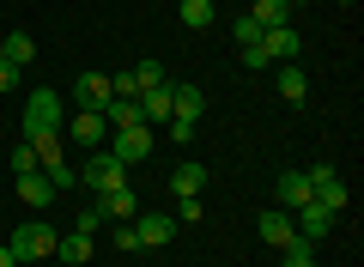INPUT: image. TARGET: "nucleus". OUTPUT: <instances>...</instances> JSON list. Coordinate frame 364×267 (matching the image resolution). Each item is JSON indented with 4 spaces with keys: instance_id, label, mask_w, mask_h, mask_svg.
Returning <instances> with one entry per match:
<instances>
[{
    "instance_id": "1",
    "label": "nucleus",
    "mask_w": 364,
    "mask_h": 267,
    "mask_svg": "<svg viewBox=\"0 0 364 267\" xmlns=\"http://www.w3.org/2000/svg\"><path fill=\"white\" fill-rule=\"evenodd\" d=\"M79 189H97V194L128 189V164H122V158H109V146H97V152L85 158V170H79Z\"/></svg>"
},
{
    "instance_id": "2",
    "label": "nucleus",
    "mask_w": 364,
    "mask_h": 267,
    "mask_svg": "<svg viewBox=\"0 0 364 267\" xmlns=\"http://www.w3.org/2000/svg\"><path fill=\"white\" fill-rule=\"evenodd\" d=\"M55 243H61V231H55L49 219H31V225L13 231V255L18 261H43V255H55Z\"/></svg>"
},
{
    "instance_id": "3",
    "label": "nucleus",
    "mask_w": 364,
    "mask_h": 267,
    "mask_svg": "<svg viewBox=\"0 0 364 267\" xmlns=\"http://www.w3.org/2000/svg\"><path fill=\"white\" fill-rule=\"evenodd\" d=\"M152 127H146V122H134V127H109V158H122V164H140V158H152Z\"/></svg>"
},
{
    "instance_id": "4",
    "label": "nucleus",
    "mask_w": 364,
    "mask_h": 267,
    "mask_svg": "<svg viewBox=\"0 0 364 267\" xmlns=\"http://www.w3.org/2000/svg\"><path fill=\"white\" fill-rule=\"evenodd\" d=\"M304 177H310V194L328 206V213H346V182L334 177V164H310Z\"/></svg>"
},
{
    "instance_id": "5",
    "label": "nucleus",
    "mask_w": 364,
    "mask_h": 267,
    "mask_svg": "<svg viewBox=\"0 0 364 267\" xmlns=\"http://www.w3.org/2000/svg\"><path fill=\"white\" fill-rule=\"evenodd\" d=\"M334 219H340V213H328L322 201H304L298 213H291V225H298V237H304V243H322L328 231H334Z\"/></svg>"
},
{
    "instance_id": "6",
    "label": "nucleus",
    "mask_w": 364,
    "mask_h": 267,
    "mask_svg": "<svg viewBox=\"0 0 364 267\" xmlns=\"http://www.w3.org/2000/svg\"><path fill=\"white\" fill-rule=\"evenodd\" d=\"M109 98H116V91H109V73H79L73 79V103H79V110H97V115H104Z\"/></svg>"
},
{
    "instance_id": "7",
    "label": "nucleus",
    "mask_w": 364,
    "mask_h": 267,
    "mask_svg": "<svg viewBox=\"0 0 364 267\" xmlns=\"http://www.w3.org/2000/svg\"><path fill=\"white\" fill-rule=\"evenodd\" d=\"M304 201H316V194H310V177H304V170H286L279 189H273V206H279V213H298Z\"/></svg>"
},
{
    "instance_id": "8",
    "label": "nucleus",
    "mask_w": 364,
    "mask_h": 267,
    "mask_svg": "<svg viewBox=\"0 0 364 267\" xmlns=\"http://www.w3.org/2000/svg\"><path fill=\"white\" fill-rule=\"evenodd\" d=\"M134 231H140V249H164V243L176 237V219H170V213H140Z\"/></svg>"
},
{
    "instance_id": "9",
    "label": "nucleus",
    "mask_w": 364,
    "mask_h": 267,
    "mask_svg": "<svg viewBox=\"0 0 364 267\" xmlns=\"http://www.w3.org/2000/svg\"><path fill=\"white\" fill-rule=\"evenodd\" d=\"M55 194H61V189H55V182L43 177V170H25V177H18V201H25L31 213H43V206H55Z\"/></svg>"
},
{
    "instance_id": "10",
    "label": "nucleus",
    "mask_w": 364,
    "mask_h": 267,
    "mask_svg": "<svg viewBox=\"0 0 364 267\" xmlns=\"http://www.w3.org/2000/svg\"><path fill=\"white\" fill-rule=\"evenodd\" d=\"M255 231H261V243H273V249H286V243L298 237V225H291V213H279V206H267V213L255 219Z\"/></svg>"
},
{
    "instance_id": "11",
    "label": "nucleus",
    "mask_w": 364,
    "mask_h": 267,
    "mask_svg": "<svg viewBox=\"0 0 364 267\" xmlns=\"http://www.w3.org/2000/svg\"><path fill=\"white\" fill-rule=\"evenodd\" d=\"M97 206H104L109 225H134V219H140V201H134V189H109V194H97Z\"/></svg>"
},
{
    "instance_id": "12",
    "label": "nucleus",
    "mask_w": 364,
    "mask_h": 267,
    "mask_svg": "<svg viewBox=\"0 0 364 267\" xmlns=\"http://www.w3.org/2000/svg\"><path fill=\"white\" fill-rule=\"evenodd\" d=\"M200 110H207V91L200 85H170V115L176 122H200Z\"/></svg>"
},
{
    "instance_id": "13",
    "label": "nucleus",
    "mask_w": 364,
    "mask_h": 267,
    "mask_svg": "<svg viewBox=\"0 0 364 267\" xmlns=\"http://www.w3.org/2000/svg\"><path fill=\"white\" fill-rule=\"evenodd\" d=\"M261 43H267V55H273V61H298V55H304V31H298V25H279V31H267Z\"/></svg>"
},
{
    "instance_id": "14",
    "label": "nucleus",
    "mask_w": 364,
    "mask_h": 267,
    "mask_svg": "<svg viewBox=\"0 0 364 267\" xmlns=\"http://www.w3.org/2000/svg\"><path fill=\"white\" fill-rule=\"evenodd\" d=\"M200 189H207V170H200L195 158H188V164H176V170H170V194H176V201H195Z\"/></svg>"
},
{
    "instance_id": "15",
    "label": "nucleus",
    "mask_w": 364,
    "mask_h": 267,
    "mask_svg": "<svg viewBox=\"0 0 364 267\" xmlns=\"http://www.w3.org/2000/svg\"><path fill=\"white\" fill-rule=\"evenodd\" d=\"M140 122H146V127H164V122H170V85L140 91Z\"/></svg>"
},
{
    "instance_id": "16",
    "label": "nucleus",
    "mask_w": 364,
    "mask_h": 267,
    "mask_svg": "<svg viewBox=\"0 0 364 267\" xmlns=\"http://www.w3.org/2000/svg\"><path fill=\"white\" fill-rule=\"evenodd\" d=\"M104 134H109V122H104L97 110H79V115H73V140H79V146H91V152H97V146H104Z\"/></svg>"
},
{
    "instance_id": "17",
    "label": "nucleus",
    "mask_w": 364,
    "mask_h": 267,
    "mask_svg": "<svg viewBox=\"0 0 364 267\" xmlns=\"http://www.w3.org/2000/svg\"><path fill=\"white\" fill-rule=\"evenodd\" d=\"M0 61H6V67H18V73H25V67L37 61V43H31L25 31H13V37H0Z\"/></svg>"
},
{
    "instance_id": "18",
    "label": "nucleus",
    "mask_w": 364,
    "mask_h": 267,
    "mask_svg": "<svg viewBox=\"0 0 364 267\" xmlns=\"http://www.w3.org/2000/svg\"><path fill=\"white\" fill-rule=\"evenodd\" d=\"M304 91H310L304 67H298V61H279V98H286V103H304Z\"/></svg>"
},
{
    "instance_id": "19",
    "label": "nucleus",
    "mask_w": 364,
    "mask_h": 267,
    "mask_svg": "<svg viewBox=\"0 0 364 267\" xmlns=\"http://www.w3.org/2000/svg\"><path fill=\"white\" fill-rule=\"evenodd\" d=\"M55 255H61L67 267H85L91 261V237H85V231H67V237L55 243Z\"/></svg>"
},
{
    "instance_id": "20",
    "label": "nucleus",
    "mask_w": 364,
    "mask_h": 267,
    "mask_svg": "<svg viewBox=\"0 0 364 267\" xmlns=\"http://www.w3.org/2000/svg\"><path fill=\"white\" fill-rule=\"evenodd\" d=\"M249 19H255L261 31H279V25H291V6H286V0H255V13H249Z\"/></svg>"
},
{
    "instance_id": "21",
    "label": "nucleus",
    "mask_w": 364,
    "mask_h": 267,
    "mask_svg": "<svg viewBox=\"0 0 364 267\" xmlns=\"http://www.w3.org/2000/svg\"><path fill=\"white\" fill-rule=\"evenodd\" d=\"M104 122H109V127H134V122H140V98H109Z\"/></svg>"
},
{
    "instance_id": "22",
    "label": "nucleus",
    "mask_w": 364,
    "mask_h": 267,
    "mask_svg": "<svg viewBox=\"0 0 364 267\" xmlns=\"http://www.w3.org/2000/svg\"><path fill=\"white\" fill-rule=\"evenodd\" d=\"M279 267H316V243H304V237H291L286 249H279Z\"/></svg>"
},
{
    "instance_id": "23",
    "label": "nucleus",
    "mask_w": 364,
    "mask_h": 267,
    "mask_svg": "<svg viewBox=\"0 0 364 267\" xmlns=\"http://www.w3.org/2000/svg\"><path fill=\"white\" fill-rule=\"evenodd\" d=\"M182 25H188V31H207L213 25V0H182Z\"/></svg>"
},
{
    "instance_id": "24",
    "label": "nucleus",
    "mask_w": 364,
    "mask_h": 267,
    "mask_svg": "<svg viewBox=\"0 0 364 267\" xmlns=\"http://www.w3.org/2000/svg\"><path fill=\"white\" fill-rule=\"evenodd\" d=\"M237 55H243V67H255V73H267V67H273L267 43H237Z\"/></svg>"
},
{
    "instance_id": "25",
    "label": "nucleus",
    "mask_w": 364,
    "mask_h": 267,
    "mask_svg": "<svg viewBox=\"0 0 364 267\" xmlns=\"http://www.w3.org/2000/svg\"><path fill=\"white\" fill-rule=\"evenodd\" d=\"M134 85L152 91V85H170V79H164V67H158V61H140V67H134Z\"/></svg>"
},
{
    "instance_id": "26",
    "label": "nucleus",
    "mask_w": 364,
    "mask_h": 267,
    "mask_svg": "<svg viewBox=\"0 0 364 267\" xmlns=\"http://www.w3.org/2000/svg\"><path fill=\"white\" fill-rule=\"evenodd\" d=\"M25 170H43V164H37V152H31V140H18L13 146V177H25Z\"/></svg>"
},
{
    "instance_id": "27",
    "label": "nucleus",
    "mask_w": 364,
    "mask_h": 267,
    "mask_svg": "<svg viewBox=\"0 0 364 267\" xmlns=\"http://www.w3.org/2000/svg\"><path fill=\"white\" fill-rule=\"evenodd\" d=\"M73 231H85V237H97V231H104V206L91 201V206H85V213H79V225H73Z\"/></svg>"
},
{
    "instance_id": "28",
    "label": "nucleus",
    "mask_w": 364,
    "mask_h": 267,
    "mask_svg": "<svg viewBox=\"0 0 364 267\" xmlns=\"http://www.w3.org/2000/svg\"><path fill=\"white\" fill-rule=\"evenodd\" d=\"M200 219H207V206H200V194H195V201H182V206H176V225H200Z\"/></svg>"
},
{
    "instance_id": "29",
    "label": "nucleus",
    "mask_w": 364,
    "mask_h": 267,
    "mask_svg": "<svg viewBox=\"0 0 364 267\" xmlns=\"http://www.w3.org/2000/svg\"><path fill=\"white\" fill-rule=\"evenodd\" d=\"M261 37H267V31H261V25H255V19H249V13L237 19V43H261Z\"/></svg>"
},
{
    "instance_id": "30",
    "label": "nucleus",
    "mask_w": 364,
    "mask_h": 267,
    "mask_svg": "<svg viewBox=\"0 0 364 267\" xmlns=\"http://www.w3.org/2000/svg\"><path fill=\"white\" fill-rule=\"evenodd\" d=\"M109 91H116V98H140V85H134V73H109Z\"/></svg>"
},
{
    "instance_id": "31",
    "label": "nucleus",
    "mask_w": 364,
    "mask_h": 267,
    "mask_svg": "<svg viewBox=\"0 0 364 267\" xmlns=\"http://www.w3.org/2000/svg\"><path fill=\"white\" fill-rule=\"evenodd\" d=\"M116 249H140V231H134V225H116Z\"/></svg>"
},
{
    "instance_id": "32",
    "label": "nucleus",
    "mask_w": 364,
    "mask_h": 267,
    "mask_svg": "<svg viewBox=\"0 0 364 267\" xmlns=\"http://www.w3.org/2000/svg\"><path fill=\"white\" fill-rule=\"evenodd\" d=\"M18 85V67H6V61H0V91H13Z\"/></svg>"
},
{
    "instance_id": "33",
    "label": "nucleus",
    "mask_w": 364,
    "mask_h": 267,
    "mask_svg": "<svg viewBox=\"0 0 364 267\" xmlns=\"http://www.w3.org/2000/svg\"><path fill=\"white\" fill-rule=\"evenodd\" d=\"M0 267H18V255H13V243H0Z\"/></svg>"
},
{
    "instance_id": "34",
    "label": "nucleus",
    "mask_w": 364,
    "mask_h": 267,
    "mask_svg": "<svg viewBox=\"0 0 364 267\" xmlns=\"http://www.w3.org/2000/svg\"><path fill=\"white\" fill-rule=\"evenodd\" d=\"M286 6H304V0H286Z\"/></svg>"
}]
</instances>
